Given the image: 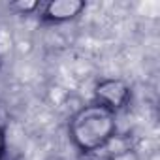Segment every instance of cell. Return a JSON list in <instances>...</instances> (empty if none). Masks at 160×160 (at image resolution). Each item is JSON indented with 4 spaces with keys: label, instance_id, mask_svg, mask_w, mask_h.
Instances as JSON below:
<instances>
[{
    "label": "cell",
    "instance_id": "1",
    "mask_svg": "<svg viewBox=\"0 0 160 160\" xmlns=\"http://www.w3.org/2000/svg\"><path fill=\"white\" fill-rule=\"evenodd\" d=\"M81 4H68V2H58V4H51L49 12L53 17H68L73 13V10H79Z\"/></svg>",
    "mask_w": 160,
    "mask_h": 160
}]
</instances>
